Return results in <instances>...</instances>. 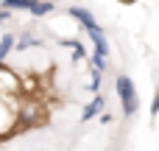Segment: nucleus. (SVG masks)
Listing matches in <instances>:
<instances>
[{"mask_svg": "<svg viewBox=\"0 0 159 151\" xmlns=\"http://www.w3.org/2000/svg\"><path fill=\"white\" fill-rule=\"evenodd\" d=\"M45 120V109L39 101L28 98L17 106V129H31V126H39Z\"/></svg>", "mask_w": 159, "mask_h": 151, "instance_id": "2", "label": "nucleus"}, {"mask_svg": "<svg viewBox=\"0 0 159 151\" xmlns=\"http://www.w3.org/2000/svg\"><path fill=\"white\" fill-rule=\"evenodd\" d=\"M120 3H137V0H120Z\"/></svg>", "mask_w": 159, "mask_h": 151, "instance_id": "15", "label": "nucleus"}, {"mask_svg": "<svg viewBox=\"0 0 159 151\" xmlns=\"http://www.w3.org/2000/svg\"><path fill=\"white\" fill-rule=\"evenodd\" d=\"M159 115V87L154 90V98H151V118Z\"/></svg>", "mask_w": 159, "mask_h": 151, "instance_id": "12", "label": "nucleus"}, {"mask_svg": "<svg viewBox=\"0 0 159 151\" xmlns=\"http://www.w3.org/2000/svg\"><path fill=\"white\" fill-rule=\"evenodd\" d=\"M6 20H11V11H8V8H0V25H3Z\"/></svg>", "mask_w": 159, "mask_h": 151, "instance_id": "13", "label": "nucleus"}, {"mask_svg": "<svg viewBox=\"0 0 159 151\" xmlns=\"http://www.w3.org/2000/svg\"><path fill=\"white\" fill-rule=\"evenodd\" d=\"M53 8H56V3H53V0H34V6H31L28 11H31L34 17H45V14H50Z\"/></svg>", "mask_w": 159, "mask_h": 151, "instance_id": "7", "label": "nucleus"}, {"mask_svg": "<svg viewBox=\"0 0 159 151\" xmlns=\"http://www.w3.org/2000/svg\"><path fill=\"white\" fill-rule=\"evenodd\" d=\"M36 45H39V42H36V39H31L28 34H22V36H20V42H14V48H17V50H28V48H36Z\"/></svg>", "mask_w": 159, "mask_h": 151, "instance_id": "11", "label": "nucleus"}, {"mask_svg": "<svg viewBox=\"0 0 159 151\" xmlns=\"http://www.w3.org/2000/svg\"><path fill=\"white\" fill-rule=\"evenodd\" d=\"M20 90H22V78L6 64H0V95H17Z\"/></svg>", "mask_w": 159, "mask_h": 151, "instance_id": "3", "label": "nucleus"}, {"mask_svg": "<svg viewBox=\"0 0 159 151\" xmlns=\"http://www.w3.org/2000/svg\"><path fill=\"white\" fill-rule=\"evenodd\" d=\"M106 62H109L106 56H98V53H92V56H89V64H92V70H98V73H103V70L109 67Z\"/></svg>", "mask_w": 159, "mask_h": 151, "instance_id": "10", "label": "nucleus"}, {"mask_svg": "<svg viewBox=\"0 0 159 151\" xmlns=\"http://www.w3.org/2000/svg\"><path fill=\"white\" fill-rule=\"evenodd\" d=\"M67 14H70L73 20H78V22H81L87 31H98V28H101V25L95 22V14H92L89 8H81V6H70V8H67Z\"/></svg>", "mask_w": 159, "mask_h": 151, "instance_id": "4", "label": "nucleus"}, {"mask_svg": "<svg viewBox=\"0 0 159 151\" xmlns=\"http://www.w3.org/2000/svg\"><path fill=\"white\" fill-rule=\"evenodd\" d=\"M98 118H101V123H112V115H109V112H101Z\"/></svg>", "mask_w": 159, "mask_h": 151, "instance_id": "14", "label": "nucleus"}, {"mask_svg": "<svg viewBox=\"0 0 159 151\" xmlns=\"http://www.w3.org/2000/svg\"><path fill=\"white\" fill-rule=\"evenodd\" d=\"M115 90H117V98H120V109H123V118H134L137 109H140V98H137V87L129 76H117L115 78Z\"/></svg>", "mask_w": 159, "mask_h": 151, "instance_id": "1", "label": "nucleus"}, {"mask_svg": "<svg viewBox=\"0 0 159 151\" xmlns=\"http://www.w3.org/2000/svg\"><path fill=\"white\" fill-rule=\"evenodd\" d=\"M34 6V0H0V8H8V11H28Z\"/></svg>", "mask_w": 159, "mask_h": 151, "instance_id": "8", "label": "nucleus"}, {"mask_svg": "<svg viewBox=\"0 0 159 151\" xmlns=\"http://www.w3.org/2000/svg\"><path fill=\"white\" fill-rule=\"evenodd\" d=\"M14 42H17V36H14V34L0 36V64H3V62H6V56L14 50Z\"/></svg>", "mask_w": 159, "mask_h": 151, "instance_id": "9", "label": "nucleus"}, {"mask_svg": "<svg viewBox=\"0 0 159 151\" xmlns=\"http://www.w3.org/2000/svg\"><path fill=\"white\" fill-rule=\"evenodd\" d=\"M103 106H106V98H103V95L98 92V95H95V98H92V101H89V104L84 106V112H81V120L87 123V120H92V118H98V115L103 112Z\"/></svg>", "mask_w": 159, "mask_h": 151, "instance_id": "5", "label": "nucleus"}, {"mask_svg": "<svg viewBox=\"0 0 159 151\" xmlns=\"http://www.w3.org/2000/svg\"><path fill=\"white\" fill-rule=\"evenodd\" d=\"M87 34H89V39H92V48H95V53L109 59V39H106L103 28H98V31H87Z\"/></svg>", "mask_w": 159, "mask_h": 151, "instance_id": "6", "label": "nucleus"}]
</instances>
